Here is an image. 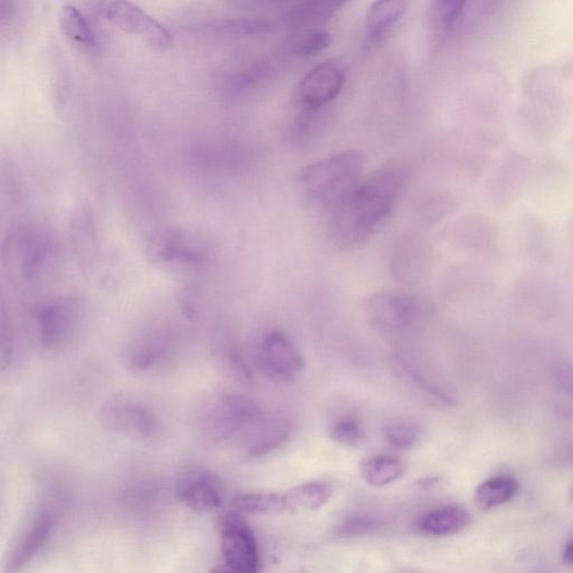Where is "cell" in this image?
I'll return each mask as SVG.
<instances>
[{
  "label": "cell",
  "instance_id": "obj_22",
  "mask_svg": "<svg viewBox=\"0 0 573 573\" xmlns=\"http://www.w3.org/2000/svg\"><path fill=\"white\" fill-rule=\"evenodd\" d=\"M59 24L65 38L75 47L88 52L97 48V35L89 21L76 7H64L60 12Z\"/></svg>",
  "mask_w": 573,
  "mask_h": 573
},
{
  "label": "cell",
  "instance_id": "obj_21",
  "mask_svg": "<svg viewBox=\"0 0 573 573\" xmlns=\"http://www.w3.org/2000/svg\"><path fill=\"white\" fill-rule=\"evenodd\" d=\"M290 513L318 511L330 504L334 495L332 485L324 482H309L284 492Z\"/></svg>",
  "mask_w": 573,
  "mask_h": 573
},
{
  "label": "cell",
  "instance_id": "obj_9",
  "mask_svg": "<svg viewBox=\"0 0 573 573\" xmlns=\"http://www.w3.org/2000/svg\"><path fill=\"white\" fill-rule=\"evenodd\" d=\"M105 15L114 26L138 36L152 48L166 50L173 44L169 30L130 0H112L106 7Z\"/></svg>",
  "mask_w": 573,
  "mask_h": 573
},
{
  "label": "cell",
  "instance_id": "obj_27",
  "mask_svg": "<svg viewBox=\"0 0 573 573\" xmlns=\"http://www.w3.org/2000/svg\"><path fill=\"white\" fill-rule=\"evenodd\" d=\"M387 444L400 450L417 448L423 440V429L415 422L398 421L387 424L384 429Z\"/></svg>",
  "mask_w": 573,
  "mask_h": 573
},
{
  "label": "cell",
  "instance_id": "obj_11",
  "mask_svg": "<svg viewBox=\"0 0 573 573\" xmlns=\"http://www.w3.org/2000/svg\"><path fill=\"white\" fill-rule=\"evenodd\" d=\"M175 496L179 504L204 514L219 511L225 501L220 480L202 469H192L179 476Z\"/></svg>",
  "mask_w": 573,
  "mask_h": 573
},
{
  "label": "cell",
  "instance_id": "obj_4",
  "mask_svg": "<svg viewBox=\"0 0 573 573\" xmlns=\"http://www.w3.org/2000/svg\"><path fill=\"white\" fill-rule=\"evenodd\" d=\"M63 506L64 500L55 494L34 508L18 530L10 549L5 562L7 571L23 570L44 550L52 539Z\"/></svg>",
  "mask_w": 573,
  "mask_h": 573
},
{
  "label": "cell",
  "instance_id": "obj_30",
  "mask_svg": "<svg viewBox=\"0 0 573 573\" xmlns=\"http://www.w3.org/2000/svg\"><path fill=\"white\" fill-rule=\"evenodd\" d=\"M562 559L565 564L573 566V540L564 547Z\"/></svg>",
  "mask_w": 573,
  "mask_h": 573
},
{
  "label": "cell",
  "instance_id": "obj_7",
  "mask_svg": "<svg viewBox=\"0 0 573 573\" xmlns=\"http://www.w3.org/2000/svg\"><path fill=\"white\" fill-rule=\"evenodd\" d=\"M221 552L226 570L235 573H256L260 553L253 529L238 512L227 513L219 523Z\"/></svg>",
  "mask_w": 573,
  "mask_h": 573
},
{
  "label": "cell",
  "instance_id": "obj_19",
  "mask_svg": "<svg viewBox=\"0 0 573 573\" xmlns=\"http://www.w3.org/2000/svg\"><path fill=\"white\" fill-rule=\"evenodd\" d=\"M519 482L513 476H494L478 486L474 504L481 511L494 510L509 504L519 493Z\"/></svg>",
  "mask_w": 573,
  "mask_h": 573
},
{
  "label": "cell",
  "instance_id": "obj_28",
  "mask_svg": "<svg viewBox=\"0 0 573 573\" xmlns=\"http://www.w3.org/2000/svg\"><path fill=\"white\" fill-rule=\"evenodd\" d=\"M273 72L269 61H259L238 72L229 81L230 90L242 93L253 90L267 81Z\"/></svg>",
  "mask_w": 573,
  "mask_h": 573
},
{
  "label": "cell",
  "instance_id": "obj_32",
  "mask_svg": "<svg viewBox=\"0 0 573 573\" xmlns=\"http://www.w3.org/2000/svg\"><path fill=\"white\" fill-rule=\"evenodd\" d=\"M272 2H291V0H272Z\"/></svg>",
  "mask_w": 573,
  "mask_h": 573
},
{
  "label": "cell",
  "instance_id": "obj_23",
  "mask_svg": "<svg viewBox=\"0 0 573 573\" xmlns=\"http://www.w3.org/2000/svg\"><path fill=\"white\" fill-rule=\"evenodd\" d=\"M333 43L332 35L319 27L297 29L286 43V51L295 58H311L328 50Z\"/></svg>",
  "mask_w": 573,
  "mask_h": 573
},
{
  "label": "cell",
  "instance_id": "obj_3",
  "mask_svg": "<svg viewBox=\"0 0 573 573\" xmlns=\"http://www.w3.org/2000/svg\"><path fill=\"white\" fill-rule=\"evenodd\" d=\"M264 410L241 394L225 393L206 399L196 413L199 434L213 445L240 440Z\"/></svg>",
  "mask_w": 573,
  "mask_h": 573
},
{
  "label": "cell",
  "instance_id": "obj_15",
  "mask_svg": "<svg viewBox=\"0 0 573 573\" xmlns=\"http://www.w3.org/2000/svg\"><path fill=\"white\" fill-rule=\"evenodd\" d=\"M410 0H375L367 14L366 43L369 49L382 46L408 11Z\"/></svg>",
  "mask_w": 573,
  "mask_h": 573
},
{
  "label": "cell",
  "instance_id": "obj_20",
  "mask_svg": "<svg viewBox=\"0 0 573 573\" xmlns=\"http://www.w3.org/2000/svg\"><path fill=\"white\" fill-rule=\"evenodd\" d=\"M407 472L406 464L400 459L378 455L367 458L360 466L364 481L373 487H385L400 481Z\"/></svg>",
  "mask_w": 573,
  "mask_h": 573
},
{
  "label": "cell",
  "instance_id": "obj_14",
  "mask_svg": "<svg viewBox=\"0 0 573 573\" xmlns=\"http://www.w3.org/2000/svg\"><path fill=\"white\" fill-rule=\"evenodd\" d=\"M173 354L171 338L165 332H151L133 341L126 348L123 360L127 370L148 373L166 366Z\"/></svg>",
  "mask_w": 573,
  "mask_h": 573
},
{
  "label": "cell",
  "instance_id": "obj_13",
  "mask_svg": "<svg viewBox=\"0 0 573 573\" xmlns=\"http://www.w3.org/2000/svg\"><path fill=\"white\" fill-rule=\"evenodd\" d=\"M391 371L405 386L426 403L448 407L455 403L454 394L436 377L426 372L411 357L394 354L390 358Z\"/></svg>",
  "mask_w": 573,
  "mask_h": 573
},
{
  "label": "cell",
  "instance_id": "obj_25",
  "mask_svg": "<svg viewBox=\"0 0 573 573\" xmlns=\"http://www.w3.org/2000/svg\"><path fill=\"white\" fill-rule=\"evenodd\" d=\"M468 0H433L428 22L436 38L443 40L456 26Z\"/></svg>",
  "mask_w": 573,
  "mask_h": 573
},
{
  "label": "cell",
  "instance_id": "obj_8",
  "mask_svg": "<svg viewBox=\"0 0 573 573\" xmlns=\"http://www.w3.org/2000/svg\"><path fill=\"white\" fill-rule=\"evenodd\" d=\"M256 364L270 380L291 383L305 369L304 357L296 345L280 332L266 334L256 348Z\"/></svg>",
  "mask_w": 573,
  "mask_h": 573
},
{
  "label": "cell",
  "instance_id": "obj_6",
  "mask_svg": "<svg viewBox=\"0 0 573 573\" xmlns=\"http://www.w3.org/2000/svg\"><path fill=\"white\" fill-rule=\"evenodd\" d=\"M369 324L383 334H396L412 328L422 315L416 297L400 292H378L365 303Z\"/></svg>",
  "mask_w": 573,
  "mask_h": 573
},
{
  "label": "cell",
  "instance_id": "obj_24",
  "mask_svg": "<svg viewBox=\"0 0 573 573\" xmlns=\"http://www.w3.org/2000/svg\"><path fill=\"white\" fill-rule=\"evenodd\" d=\"M275 27L276 24L268 18H233L212 22L198 27V30L231 36H259L271 33Z\"/></svg>",
  "mask_w": 573,
  "mask_h": 573
},
{
  "label": "cell",
  "instance_id": "obj_29",
  "mask_svg": "<svg viewBox=\"0 0 573 573\" xmlns=\"http://www.w3.org/2000/svg\"><path fill=\"white\" fill-rule=\"evenodd\" d=\"M382 526V520L375 515L357 514L344 519L335 529L342 539H353L371 534Z\"/></svg>",
  "mask_w": 573,
  "mask_h": 573
},
{
  "label": "cell",
  "instance_id": "obj_2",
  "mask_svg": "<svg viewBox=\"0 0 573 573\" xmlns=\"http://www.w3.org/2000/svg\"><path fill=\"white\" fill-rule=\"evenodd\" d=\"M365 157L348 150L317 161L297 175L302 199L316 211L330 214L361 182Z\"/></svg>",
  "mask_w": 573,
  "mask_h": 573
},
{
  "label": "cell",
  "instance_id": "obj_33",
  "mask_svg": "<svg viewBox=\"0 0 573 573\" xmlns=\"http://www.w3.org/2000/svg\"><path fill=\"white\" fill-rule=\"evenodd\" d=\"M570 498H571V501H572V504H573V488H572V491H571V493H570Z\"/></svg>",
  "mask_w": 573,
  "mask_h": 573
},
{
  "label": "cell",
  "instance_id": "obj_5",
  "mask_svg": "<svg viewBox=\"0 0 573 573\" xmlns=\"http://www.w3.org/2000/svg\"><path fill=\"white\" fill-rule=\"evenodd\" d=\"M100 419L112 432L139 441H152L161 432V420L148 405L128 396L107 398Z\"/></svg>",
  "mask_w": 573,
  "mask_h": 573
},
{
  "label": "cell",
  "instance_id": "obj_10",
  "mask_svg": "<svg viewBox=\"0 0 573 573\" xmlns=\"http://www.w3.org/2000/svg\"><path fill=\"white\" fill-rule=\"evenodd\" d=\"M293 433L294 423L289 417L264 411L246 428L239 443L247 456L260 458L289 443Z\"/></svg>",
  "mask_w": 573,
  "mask_h": 573
},
{
  "label": "cell",
  "instance_id": "obj_17",
  "mask_svg": "<svg viewBox=\"0 0 573 573\" xmlns=\"http://www.w3.org/2000/svg\"><path fill=\"white\" fill-rule=\"evenodd\" d=\"M231 506L235 512L246 515L278 517L290 513L289 501L284 493H241L232 498Z\"/></svg>",
  "mask_w": 573,
  "mask_h": 573
},
{
  "label": "cell",
  "instance_id": "obj_12",
  "mask_svg": "<svg viewBox=\"0 0 573 573\" xmlns=\"http://www.w3.org/2000/svg\"><path fill=\"white\" fill-rule=\"evenodd\" d=\"M346 81V71L339 60L320 63L308 72L300 87V100L306 110L316 112L334 101Z\"/></svg>",
  "mask_w": 573,
  "mask_h": 573
},
{
  "label": "cell",
  "instance_id": "obj_16",
  "mask_svg": "<svg viewBox=\"0 0 573 573\" xmlns=\"http://www.w3.org/2000/svg\"><path fill=\"white\" fill-rule=\"evenodd\" d=\"M472 515L457 506L437 508L423 514L417 522L419 533L433 537H447L468 529Z\"/></svg>",
  "mask_w": 573,
  "mask_h": 573
},
{
  "label": "cell",
  "instance_id": "obj_26",
  "mask_svg": "<svg viewBox=\"0 0 573 573\" xmlns=\"http://www.w3.org/2000/svg\"><path fill=\"white\" fill-rule=\"evenodd\" d=\"M329 435L335 443L356 448L365 444L367 434L360 419L354 415H341L330 422Z\"/></svg>",
  "mask_w": 573,
  "mask_h": 573
},
{
  "label": "cell",
  "instance_id": "obj_31",
  "mask_svg": "<svg viewBox=\"0 0 573 573\" xmlns=\"http://www.w3.org/2000/svg\"><path fill=\"white\" fill-rule=\"evenodd\" d=\"M332 2L339 8L341 9L343 5H345L348 0H332Z\"/></svg>",
  "mask_w": 573,
  "mask_h": 573
},
{
  "label": "cell",
  "instance_id": "obj_1",
  "mask_svg": "<svg viewBox=\"0 0 573 573\" xmlns=\"http://www.w3.org/2000/svg\"><path fill=\"white\" fill-rule=\"evenodd\" d=\"M410 173L402 162H391L360 182L329 214V235L342 249L367 242L386 221L409 182Z\"/></svg>",
  "mask_w": 573,
  "mask_h": 573
},
{
  "label": "cell",
  "instance_id": "obj_18",
  "mask_svg": "<svg viewBox=\"0 0 573 573\" xmlns=\"http://www.w3.org/2000/svg\"><path fill=\"white\" fill-rule=\"evenodd\" d=\"M165 491L160 482L153 479H138L130 482L122 494L126 509L143 514L155 511L163 504Z\"/></svg>",
  "mask_w": 573,
  "mask_h": 573
}]
</instances>
